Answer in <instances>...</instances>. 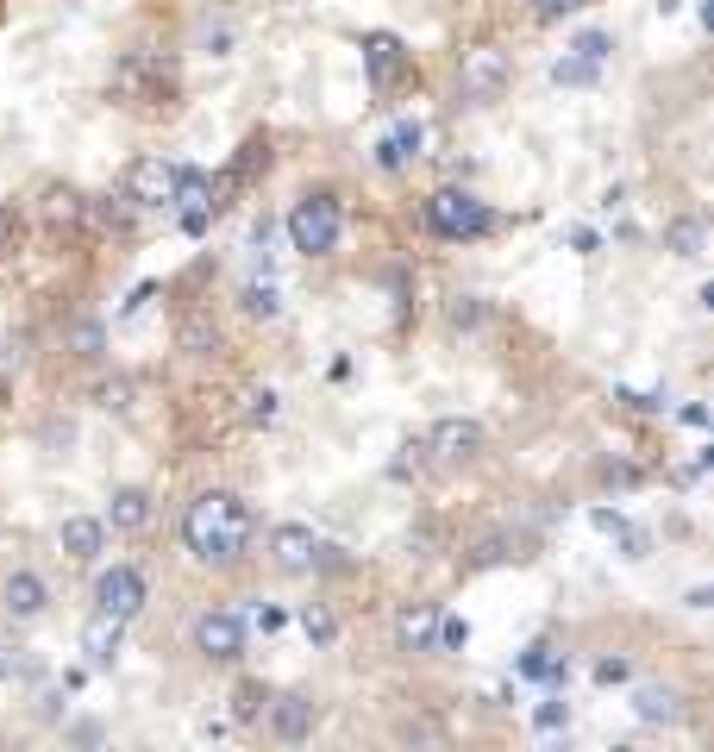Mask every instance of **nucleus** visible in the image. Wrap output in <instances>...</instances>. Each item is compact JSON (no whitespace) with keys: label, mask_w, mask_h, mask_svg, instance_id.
Wrapping results in <instances>:
<instances>
[{"label":"nucleus","mask_w":714,"mask_h":752,"mask_svg":"<svg viewBox=\"0 0 714 752\" xmlns=\"http://www.w3.org/2000/svg\"><path fill=\"white\" fill-rule=\"evenodd\" d=\"M533 721L545 727V734H558V727H570V702H564V696H545V702H539V715H533Z\"/></svg>","instance_id":"30"},{"label":"nucleus","mask_w":714,"mask_h":752,"mask_svg":"<svg viewBox=\"0 0 714 752\" xmlns=\"http://www.w3.org/2000/svg\"><path fill=\"white\" fill-rule=\"evenodd\" d=\"M595 684H627V658H595Z\"/></svg>","instance_id":"35"},{"label":"nucleus","mask_w":714,"mask_h":752,"mask_svg":"<svg viewBox=\"0 0 714 752\" xmlns=\"http://www.w3.org/2000/svg\"><path fill=\"white\" fill-rule=\"evenodd\" d=\"M570 57H583V63L602 69V63L614 57V38H608V32H577V38H570Z\"/></svg>","instance_id":"26"},{"label":"nucleus","mask_w":714,"mask_h":752,"mask_svg":"<svg viewBox=\"0 0 714 752\" xmlns=\"http://www.w3.org/2000/svg\"><path fill=\"white\" fill-rule=\"evenodd\" d=\"M339 232H345V207L332 188H307V195L289 207V245L301 257H332L339 251Z\"/></svg>","instance_id":"2"},{"label":"nucleus","mask_w":714,"mask_h":752,"mask_svg":"<svg viewBox=\"0 0 714 752\" xmlns=\"http://www.w3.org/2000/svg\"><path fill=\"white\" fill-rule=\"evenodd\" d=\"M445 320L458 326V333H470V326H483V301H476V295H458V301L445 308Z\"/></svg>","instance_id":"29"},{"label":"nucleus","mask_w":714,"mask_h":752,"mask_svg":"<svg viewBox=\"0 0 714 752\" xmlns=\"http://www.w3.org/2000/svg\"><path fill=\"white\" fill-rule=\"evenodd\" d=\"M238 301H245V314H251V320H276V314H282L276 282H245V295H238Z\"/></svg>","instance_id":"23"},{"label":"nucleus","mask_w":714,"mask_h":752,"mask_svg":"<svg viewBox=\"0 0 714 752\" xmlns=\"http://www.w3.org/2000/svg\"><path fill=\"white\" fill-rule=\"evenodd\" d=\"M552 82L583 88V82H595V63H583V57H558V63H552Z\"/></svg>","instance_id":"28"},{"label":"nucleus","mask_w":714,"mask_h":752,"mask_svg":"<svg viewBox=\"0 0 714 752\" xmlns=\"http://www.w3.org/2000/svg\"><path fill=\"white\" fill-rule=\"evenodd\" d=\"M0 602H7V615H13V621H38V615H44V602H51V590H44V577H38V571H13V577H7V590H0Z\"/></svg>","instance_id":"13"},{"label":"nucleus","mask_w":714,"mask_h":752,"mask_svg":"<svg viewBox=\"0 0 714 752\" xmlns=\"http://www.w3.org/2000/svg\"><path fill=\"white\" fill-rule=\"evenodd\" d=\"M420 145H426V126L420 120H401L395 132L376 138V163H383V170H408V163L420 157Z\"/></svg>","instance_id":"14"},{"label":"nucleus","mask_w":714,"mask_h":752,"mask_svg":"<svg viewBox=\"0 0 714 752\" xmlns=\"http://www.w3.org/2000/svg\"><path fill=\"white\" fill-rule=\"evenodd\" d=\"M270 564H276V571H289V577H307V571L320 564V539H314V527H301V521L270 527Z\"/></svg>","instance_id":"8"},{"label":"nucleus","mask_w":714,"mask_h":752,"mask_svg":"<svg viewBox=\"0 0 714 752\" xmlns=\"http://www.w3.org/2000/svg\"><path fill=\"white\" fill-rule=\"evenodd\" d=\"M520 677H539V684H564V652L558 646H527L520 652Z\"/></svg>","instance_id":"19"},{"label":"nucleus","mask_w":714,"mask_h":752,"mask_svg":"<svg viewBox=\"0 0 714 752\" xmlns=\"http://www.w3.org/2000/svg\"><path fill=\"white\" fill-rule=\"evenodd\" d=\"M282 621H289V615H282V608H270V602H257L251 615H245V627H257V633H276Z\"/></svg>","instance_id":"33"},{"label":"nucleus","mask_w":714,"mask_h":752,"mask_svg":"<svg viewBox=\"0 0 714 752\" xmlns=\"http://www.w3.org/2000/svg\"><path fill=\"white\" fill-rule=\"evenodd\" d=\"M176 176H182V163H170V157H138L132 170H126V201H132V207H170Z\"/></svg>","instance_id":"7"},{"label":"nucleus","mask_w":714,"mask_h":752,"mask_svg":"<svg viewBox=\"0 0 714 752\" xmlns=\"http://www.w3.org/2000/svg\"><path fill=\"white\" fill-rule=\"evenodd\" d=\"M458 88H464V101H470V107L502 101V88H508V57H502V51H489V44L464 51V63H458Z\"/></svg>","instance_id":"4"},{"label":"nucleus","mask_w":714,"mask_h":752,"mask_svg":"<svg viewBox=\"0 0 714 752\" xmlns=\"http://www.w3.org/2000/svg\"><path fill=\"white\" fill-rule=\"evenodd\" d=\"M702 245H708V226H702V220H671V226H664V251L702 257Z\"/></svg>","instance_id":"22"},{"label":"nucleus","mask_w":714,"mask_h":752,"mask_svg":"<svg viewBox=\"0 0 714 752\" xmlns=\"http://www.w3.org/2000/svg\"><path fill=\"white\" fill-rule=\"evenodd\" d=\"M257 170H270V145H264V138H251V145H245V151H238V163H232V170H226V176H232L238 188H245V182H251Z\"/></svg>","instance_id":"24"},{"label":"nucleus","mask_w":714,"mask_h":752,"mask_svg":"<svg viewBox=\"0 0 714 752\" xmlns=\"http://www.w3.org/2000/svg\"><path fill=\"white\" fill-rule=\"evenodd\" d=\"M264 702H270L264 684H245V690H238V709H232V715H238V721H257V715H264Z\"/></svg>","instance_id":"31"},{"label":"nucleus","mask_w":714,"mask_h":752,"mask_svg":"<svg viewBox=\"0 0 714 752\" xmlns=\"http://www.w3.org/2000/svg\"><path fill=\"white\" fill-rule=\"evenodd\" d=\"M57 546L76 564H94V558L107 552V521H94V514H69V521L57 527Z\"/></svg>","instance_id":"11"},{"label":"nucleus","mask_w":714,"mask_h":752,"mask_svg":"<svg viewBox=\"0 0 714 752\" xmlns=\"http://www.w3.org/2000/svg\"><path fill=\"white\" fill-rule=\"evenodd\" d=\"M182 351H195V358H213V351H220V320H213L207 308L182 320Z\"/></svg>","instance_id":"20"},{"label":"nucleus","mask_w":714,"mask_h":752,"mask_svg":"<svg viewBox=\"0 0 714 752\" xmlns=\"http://www.w3.org/2000/svg\"><path fill=\"white\" fill-rule=\"evenodd\" d=\"M364 76L376 94H389L401 76H408V44L395 32H364Z\"/></svg>","instance_id":"9"},{"label":"nucleus","mask_w":714,"mask_h":752,"mask_svg":"<svg viewBox=\"0 0 714 752\" xmlns=\"http://www.w3.org/2000/svg\"><path fill=\"white\" fill-rule=\"evenodd\" d=\"M420 445H426V452H433L439 464H470L476 452H483V427H476V420H458V414H451V420H439V427L426 433Z\"/></svg>","instance_id":"10"},{"label":"nucleus","mask_w":714,"mask_h":752,"mask_svg":"<svg viewBox=\"0 0 714 752\" xmlns=\"http://www.w3.org/2000/svg\"><path fill=\"white\" fill-rule=\"evenodd\" d=\"M107 527L113 533H145L151 527V489H113V508H107Z\"/></svg>","instance_id":"15"},{"label":"nucleus","mask_w":714,"mask_h":752,"mask_svg":"<svg viewBox=\"0 0 714 752\" xmlns=\"http://www.w3.org/2000/svg\"><path fill=\"white\" fill-rule=\"evenodd\" d=\"M19 239V220H13V207H0V245Z\"/></svg>","instance_id":"38"},{"label":"nucleus","mask_w":714,"mask_h":752,"mask_svg":"<svg viewBox=\"0 0 714 752\" xmlns=\"http://www.w3.org/2000/svg\"><path fill=\"white\" fill-rule=\"evenodd\" d=\"M145 596H151V583H145V571H132V564H113V571L94 577V608H101V615L132 621L138 608H145Z\"/></svg>","instance_id":"5"},{"label":"nucleus","mask_w":714,"mask_h":752,"mask_svg":"<svg viewBox=\"0 0 714 752\" xmlns=\"http://www.w3.org/2000/svg\"><path fill=\"white\" fill-rule=\"evenodd\" d=\"M433 633H439V608L433 602H414V608H401V615H395L401 652H426V646H433Z\"/></svg>","instance_id":"16"},{"label":"nucleus","mask_w":714,"mask_h":752,"mask_svg":"<svg viewBox=\"0 0 714 752\" xmlns=\"http://www.w3.org/2000/svg\"><path fill=\"white\" fill-rule=\"evenodd\" d=\"M245 414L257 420V427H270V420H276V389H251V408Z\"/></svg>","instance_id":"32"},{"label":"nucleus","mask_w":714,"mask_h":752,"mask_svg":"<svg viewBox=\"0 0 714 752\" xmlns=\"http://www.w3.org/2000/svg\"><path fill=\"white\" fill-rule=\"evenodd\" d=\"M426 226H433L439 239L464 245V239H483L495 226V214H489L483 195H470V188H433V195H426Z\"/></svg>","instance_id":"3"},{"label":"nucleus","mask_w":714,"mask_h":752,"mask_svg":"<svg viewBox=\"0 0 714 752\" xmlns=\"http://www.w3.org/2000/svg\"><path fill=\"white\" fill-rule=\"evenodd\" d=\"M126 646V621L119 615H101V608H94V621L82 627V652L94 658V665H113V652Z\"/></svg>","instance_id":"17"},{"label":"nucleus","mask_w":714,"mask_h":752,"mask_svg":"<svg viewBox=\"0 0 714 752\" xmlns=\"http://www.w3.org/2000/svg\"><path fill=\"white\" fill-rule=\"evenodd\" d=\"M44 214H51L57 226H76L82 220V195L76 188H51V195H44Z\"/></svg>","instance_id":"27"},{"label":"nucleus","mask_w":714,"mask_h":752,"mask_svg":"<svg viewBox=\"0 0 714 752\" xmlns=\"http://www.w3.org/2000/svg\"><path fill=\"white\" fill-rule=\"evenodd\" d=\"M595 527H602L608 539H621V546H627V558H646V533H639V527L627 521L621 508H595Z\"/></svg>","instance_id":"21"},{"label":"nucleus","mask_w":714,"mask_h":752,"mask_svg":"<svg viewBox=\"0 0 714 752\" xmlns=\"http://www.w3.org/2000/svg\"><path fill=\"white\" fill-rule=\"evenodd\" d=\"M633 709H639V721H652V727L683 721V690H671V684H639V690H633Z\"/></svg>","instance_id":"18"},{"label":"nucleus","mask_w":714,"mask_h":752,"mask_svg":"<svg viewBox=\"0 0 714 752\" xmlns=\"http://www.w3.org/2000/svg\"><path fill=\"white\" fill-rule=\"evenodd\" d=\"M301 633H307L314 646H332V640H339V621H332L320 602H307V608H301Z\"/></svg>","instance_id":"25"},{"label":"nucleus","mask_w":714,"mask_h":752,"mask_svg":"<svg viewBox=\"0 0 714 752\" xmlns=\"http://www.w3.org/2000/svg\"><path fill=\"white\" fill-rule=\"evenodd\" d=\"M126 395H132V383H107L101 389V408H126Z\"/></svg>","instance_id":"37"},{"label":"nucleus","mask_w":714,"mask_h":752,"mask_svg":"<svg viewBox=\"0 0 714 752\" xmlns=\"http://www.w3.org/2000/svg\"><path fill=\"white\" fill-rule=\"evenodd\" d=\"M433 640H439L445 652H464V640H470V627H464V621H445V615H439V633H433Z\"/></svg>","instance_id":"34"},{"label":"nucleus","mask_w":714,"mask_h":752,"mask_svg":"<svg viewBox=\"0 0 714 752\" xmlns=\"http://www.w3.org/2000/svg\"><path fill=\"white\" fill-rule=\"evenodd\" d=\"M245 615H232V608H207V615L195 621V652L220 658V665H232V658H245Z\"/></svg>","instance_id":"6"},{"label":"nucleus","mask_w":714,"mask_h":752,"mask_svg":"<svg viewBox=\"0 0 714 752\" xmlns=\"http://www.w3.org/2000/svg\"><path fill=\"white\" fill-rule=\"evenodd\" d=\"M264 709H270V734H276V740L295 746V740L314 734V702H307V696H270Z\"/></svg>","instance_id":"12"},{"label":"nucleus","mask_w":714,"mask_h":752,"mask_svg":"<svg viewBox=\"0 0 714 752\" xmlns=\"http://www.w3.org/2000/svg\"><path fill=\"white\" fill-rule=\"evenodd\" d=\"M577 7H583V0H533L539 19H564V13H577Z\"/></svg>","instance_id":"36"},{"label":"nucleus","mask_w":714,"mask_h":752,"mask_svg":"<svg viewBox=\"0 0 714 752\" xmlns=\"http://www.w3.org/2000/svg\"><path fill=\"white\" fill-rule=\"evenodd\" d=\"M251 539H257V514H251L245 496H232V489H207V496H195L188 514H182V546L201 564H213V571H232V564L251 552Z\"/></svg>","instance_id":"1"}]
</instances>
